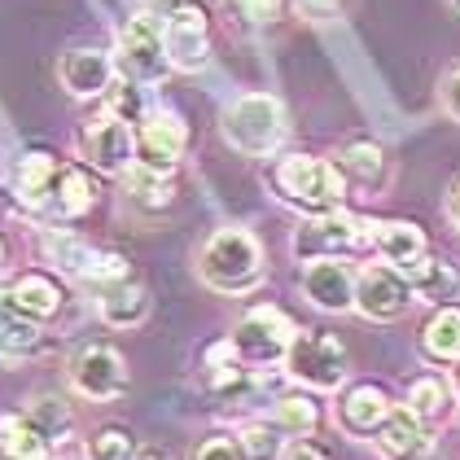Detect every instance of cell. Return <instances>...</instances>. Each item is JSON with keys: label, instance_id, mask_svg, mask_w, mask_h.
I'll return each instance as SVG.
<instances>
[{"label": "cell", "instance_id": "17", "mask_svg": "<svg viewBox=\"0 0 460 460\" xmlns=\"http://www.w3.org/2000/svg\"><path fill=\"white\" fill-rule=\"evenodd\" d=\"M62 163L44 149H31L18 158V172H13V202L22 211H44L49 215V198H53V184H58Z\"/></svg>", "mask_w": 460, "mask_h": 460}, {"label": "cell", "instance_id": "11", "mask_svg": "<svg viewBox=\"0 0 460 460\" xmlns=\"http://www.w3.org/2000/svg\"><path fill=\"white\" fill-rule=\"evenodd\" d=\"M163 44H167V58H172V71L180 75H198L207 71L211 62V27H207V13L198 0L180 4L163 18Z\"/></svg>", "mask_w": 460, "mask_h": 460}, {"label": "cell", "instance_id": "20", "mask_svg": "<svg viewBox=\"0 0 460 460\" xmlns=\"http://www.w3.org/2000/svg\"><path fill=\"white\" fill-rule=\"evenodd\" d=\"M373 250L386 259L390 268H412L421 254H429V237H425L421 224H412V219H382L377 228H373Z\"/></svg>", "mask_w": 460, "mask_h": 460}, {"label": "cell", "instance_id": "26", "mask_svg": "<svg viewBox=\"0 0 460 460\" xmlns=\"http://www.w3.org/2000/svg\"><path fill=\"white\" fill-rule=\"evenodd\" d=\"M338 167L351 184H364V189H382L386 180V149L373 141V137H355L338 149Z\"/></svg>", "mask_w": 460, "mask_h": 460}, {"label": "cell", "instance_id": "9", "mask_svg": "<svg viewBox=\"0 0 460 460\" xmlns=\"http://www.w3.org/2000/svg\"><path fill=\"white\" fill-rule=\"evenodd\" d=\"M417 303V289L412 281L390 268V263H368L359 277H355V312L373 324H386V320L408 316V307Z\"/></svg>", "mask_w": 460, "mask_h": 460}, {"label": "cell", "instance_id": "45", "mask_svg": "<svg viewBox=\"0 0 460 460\" xmlns=\"http://www.w3.org/2000/svg\"><path fill=\"white\" fill-rule=\"evenodd\" d=\"M456 425H460V412H456Z\"/></svg>", "mask_w": 460, "mask_h": 460}, {"label": "cell", "instance_id": "33", "mask_svg": "<svg viewBox=\"0 0 460 460\" xmlns=\"http://www.w3.org/2000/svg\"><path fill=\"white\" fill-rule=\"evenodd\" d=\"M88 460H137L141 456V443L128 425H102L93 438H88Z\"/></svg>", "mask_w": 460, "mask_h": 460}, {"label": "cell", "instance_id": "18", "mask_svg": "<svg viewBox=\"0 0 460 460\" xmlns=\"http://www.w3.org/2000/svg\"><path fill=\"white\" fill-rule=\"evenodd\" d=\"M40 250H44V259L58 272H66L75 281H88L93 268H97V259H102V250L93 246L88 237L71 233V228H40Z\"/></svg>", "mask_w": 460, "mask_h": 460}, {"label": "cell", "instance_id": "28", "mask_svg": "<svg viewBox=\"0 0 460 460\" xmlns=\"http://www.w3.org/2000/svg\"><path fill=\"white\" fill-rule=\"evenodd\" d=\"M44 347V329L0 294V359H27Z\"/></svg>", "mask_w": 460, "mask_h": 460}, {"label": "cell", "instance_id": "6", "mask_svg": "<svg viewBox=\"0 0 460 460\" xmlns=\"http://www.w3.org/2000/svg\"><path fill=\"white\" fill-rule=\"evenodd\" d=\"M114 66H119V75L137 79L145 88H158V84L172 75V58H167V44H163V13L141 9V13H132V18L119 27Z\"/></svg>", "mask_w": 460, "mask_h": 460}, {"label": "cell", "instance_id": "37", "mask_svg": "<svg viewBox=\"0 0 460 460\" xmlns=\"http://www.w3.org/2000/svg\"><path fill=\"white\" fill-rule=\"evenodd\" d=\"M237 4H242V18H250L254 27H272L285 13V0H237Z\"/></svg>", "mask_w": 460, "mask_h": 460}, {"label": "cell", "instance_id": "3", "mask_svg": "<svg viewBox=\"0 0 460 460\" xmlns=\"http://www.w3.org/2000/svg\"><path fill=\"white\" fill-rule=\"evenodd\" d=\"M219 132L242 158H272L289 137L285 106L272 93H242L219 114Z\"/></svg>", "mask_w": 460, "mask_h": 460}, {"label": "cell", "instance_id": "7", "mask_svg": "<svg viewBox=\"0 0 460 460\" xmlns=\"http://www.w3.org/2000/svg\"><path fill=\"white\" fill-rule=\"evenodd\" d=\"M294 333H298V324L285 316L281 307L259 303V307L242 312V320L233 324L228 338H233L237 355L246 359L250 368H263V364H281L285 351H289V342H294Z\"/></svg>", "mask_w": 460, "mask_h": 460}, {"label": "cell", "instance_id": "19", "mask_svg": "<svg viewBox=\"0 0 460 460\" xmlns=\"http://www.w3.org/2000/svg\"><path fill=\"white\" fill-rule=\"evenodd\" d=\"M97 316L106 320L110 329H137L149 320V289L132 277L97 289Z\"/></svg>", "mask_w": 460, "mask_h": 460}, {"label": "cell", "instance_id": "32", "mask_svg": "<svg viewBox=\"0 0 460 460\" xmlns=\"http://www.w3.org/2000/svg\"><path fill=\"white\" fill-rule=\"evenodd\" d=\"M102 110L114 114V119H123V123H141L145 114H149V97H145V84L137 79H128V75H114V84L106 88V97H102Z\"/></svg>", "mask_w": 460, "mask_h": 460}, {"label": "cell", "instance_id": "29", "mask_svg": "<svg viewBox=\"0 0 460 460\" xmlns=\"http://www.w3.org/2000/svg\"><path fill=\"white\" fill-rule=\"evenodd\" d=\"M272 421L294 438H312L320 429V403L312 399V390H289L272 403Z\"/></svg>", "mask_w": 460, "mask_h": 460}, {"label": "cell", "instance_id": "41", "mask_svg": "<svg viewBox=\"0 0 460 460\" xmlns=\"http://www.w3.org/2000/svg\"><path fill=\"white\" fill-rule=\"evenodd\" d=\"M447 219L460 228V180L452 184V193H447Z\"/></svg>", "mask_w": 460, "mask_h": 460}, {"label": "cell", "instance_id": "1", "mask_svg": "<svg viewBox=\"0 0 460 460\" xmlns=\"http://www.w3.org/2000/svg\"><path fill=\"white\" fill-rule=\"evenodd\" d=\"M198 277L215 294H254L263 285V246L254 242V233L224 224L198 246Z\"/></svg>", "mask_w": 460, "mask_h": 460}, {"label": "cell", "instance_id": "40", "mask_svg": "<svg viewBox=\"0 0 460 460\" xmlns=\"http://www.w3.org/2000/svg\"><path fill=\"white\" fill-rule=\"evenodd\" d=\"M298 9H303V13H312V18H324V13H338V9H342V0H298Z\"/></svg>", "mask_w": 460, "mask_h": 460}, {"label": "cell", "instance_id": "5", "mask_svg": "<svg viewBox=\"0 0 460 460\" xmlns=\"http://www.w3.org/2000/svg\"><path fill=\"white\" fill-rule=\"evenodd\" d=\"M373 219L364 215H351L347 207L324 215H307L294 233V259L312 263V259H347V254H359V250H373Z\"/></svg>", "mask_w": 460, "mask_h": 460}, {"label": "cell", "instance_id": "42", "mask_svg": "<svg viewBox=\"0 0 460 460\" xmlns=\"http://www.w3.org/2000/svg\"><path fill=\"white\" fill-rule=\"evenodd\" d=\"M447 386H452V399L460 403V359H452V364H447Z\"/></svg>", "mask_w": 460, "mask_h": 460}, {"label": "cell", "instance_id": "39", "mask_svg": "<svg viewBox=\"0 0 460 460\" xmlns=\"http://www.w3.org/2000/svg\"><path fill=\"white\" fill-rule=\"evenodd\" d=\"M281 460H329V456L320 452V447L312 443V438H294V443H285Z\"/></svg>", "mask_w": 460, "mask_h": 460}, {"label": "cell", "instance_id": "38", "mask_svg": "<svg viewBox=\"0 0 460 460\" xmlns=\"http://www.w3.org/2000/svg\"><path fill=\"white\" fill-rule=\"evenodd\" d=\"M438 102H443V114L460 123V66L443 75V84H438Z\"/></svg>", "mask_w": 460, "mask_h": 460}, {"label": "cell", "instance_id": "13", "mask_svg": "<svg viewBox=\"0 0 460 460\" xmlns=\"http://www.w3.org/2000/svg\"><path fill=\"white\" fill-rule=\"evenodd\" d=\"M382 460H443V447L434 438V425H425L408 403H394L390 408L386 425L373 434Z\"/></svg>", "mask_w": 460, "mask_h": 460}, {"label": "cell", "instance_id": "43", "mask_svg": "<svg viewBox=\"0 0 460 460\" xmlns=\"http://www.w3.org/2000/svg\"><path fill=\"white\" fill-rule=\"evenodd\" d=\"M0 272H4V242H0Z\"/></svg>", "mask_w": 460, "mask_h": 460}, {"label": "cell", "instance_id": "14", "mask_svg": "<svg viewBox=\"0 0 460 460\" xmlns=\"http://www.w3.org/2000/svg\"><path fill=\"white\" fill-rule=\"evenodd\" d=\"M355 272L347 259H312L303 263V294L316 312H329V316H342V312H355Z\"/></svg>", "mask_w": 460, "mask_h": 460}, {"label": "cell", "instance_id": "44", "mask_svg": "<svg viewBox=\"0 0 460 460\" xmlns=\"http://www.w3.org/2000/svg\"><path fill=\"white\" fill-rule=\"evenodd\" d=\"M452 9H456V13H460V0H452Z\"/></svg>", "mask_w": 460, "mask_h": 460}, {"label": "cell", "instance_id": "8", "mask_svg": "<svg viewBox=\"0 0 460 460\" xmlns=\"http://www.w3.org/2000/svg\"><path fill=\"white\" fill-rule=\"evenodd\" d=\"M75 149H79V163L84 167H93L102 176H123L137 163V128L102 110L97 119H88L79 128Z\"/></svg>", "mask_w": 460, "mask_h": 460}, {"label": "cell", "instance_id": "12", "mask_svg": "<svg viewBox=\"0 0 460 460\" xmlns=\"http://www.w3.org/2000/svg\"><path fill=\"white\" fill-rule=\"evenodd\" d=\"M184 149H189V123L176 110H149L137 123V163L149 172L176 176Z\"/></svg>", "mask_w": 460, "mask_h": 460}, {"label": "cell", "instance_id": "15", "mask_svg": "<svg viewBox=\"0 0 460 460\" xmlns=\"http://www.w3.org/2000/svg\"><path fill=\"white\" fill-rule=\"evenodd\" d=\"M114 53L106 49H71V53H62V62H58V79H62V88L79 97V102H102L106 97V88L114 84Z\"/></svg>", "mask_w": 460, "mask_h": 460}, {"label": "cell", "instance_id": "27", "mask_svg": "<svg viewBox=\"0 0 460 460\" xmlns=\"http://www.w3.org/2000/svg\"><path fill=\"white\" fill-rule=\"evenodd\" d=\"M123 189H128V202H132L141 215H163L172 202H176V184H172V176L149 172L141 163H132V167L123 172Z\"/></svg>", "mask_w": 460, "mask_h": 460}, {"label": "cell", "instance_id": "34", "mask_svg": "<svg viewBox=\"0 0 460 460\" xmlns=\"http://www.w3.org/2000/svg\"><path fill=\"white\" fill-rule=\"evenodd\" d=\"M285 429L277 421H250L237 429V438H242V452H246V460H281L285 452Z\"/></svg>", "mask_w": 460, "mask_h": 460}, {"label": "cell", "instance_id": "23", "mask_svg": "<svg viewBox=\"0 0 460 460\" xmlns=\"http://www.w3.org/2000/svg\"><path fill=\"white\" fill-rule=\"evenodd\" d=\"M403 277L412 281L417 289V298L421 303H434V307H443V303H452L460 294V272L456 263H447V259H434V254H421L412 268H403Z\"/></svg>", "mask_w": 460, "mask_h": 460}, {"label": "cell", "instance_id": "31", "mask_svg": "<svg viewBox=\"0 0 460 460\" xmlns=\"http://www.w3.org/2000/svg\"><path fill=\"white\" fill-rule=\"evenodd\" d=\"M425 425H438L447 417V408H452V386L443 382V377H434V373H425L417 377L412 386H408V399H403Z\"/></svg>", "mask_w": 460, "mask_h": 460}, {"label": "cell", "instance_id": "36", "mask_svg": "<svg viewBox=\"0 0 460 460\" xmlns=\"http://www.w3.org/2000/svg\"><path fill=\"white\" fill-rule=\"evenodd\" d=\"M123 277H132V268H128V259L123 254H114V250H102V259H97V268H93V277H88V285H114L123 281Z\"/></svg>", "mask_w": 460, "mask_h": 460}, {"label": "cell", "instance_id": "25", "mask_svg": "<svg viewBox=\"0 0 460 460\" xmlns=\"http://www.w3.org/2000/svg\"><path fill=\"white\" fill-rule=\"evenodd\" d=\"M53 443L40 434L27 412H0V460H49Z\"/></svg>", "mask_w": 460, "mask_h": 460}, {"label": "cell", "instance_id": "10", "mask_svg": "<svg viewBox=\"0 0 460 460\" xmlns=\"http://www.w3.org/2000/svg\"><path fill=\"white\" fill-rule=\"evenodd\" d=\"M66 377H71V386L79 390L84 399H93V403H110V399L128 394V386H132L123 355L114 351V347H106V342L79 347V351L71 355V364H66Z\"/></svg>", "mask_w": 460, "mask_h": 460}, {"label": "cell", "instance_id": "16", "mask_svg": "<svg viewBox=\"0 0 460 460\" xmlns=\"http://www.w3.org/2000/svg\"><path fill=\"white\" fill-rule=\"evenodd\" d=\"M390 408H394V399L382 386H373V382L347 386L338 394V429L351 438H373L386 425Z\"/></svg>", "mask_w": 460, "mask_h": 460}, {"label": "cell", "instance_id": "30", "mask_svg": "<svg viewBox=\"0 0 460 460\" xmlns=\"http://www.w3.org/2000/svg\"><path fill=\"white\" fill-rule=\"evenodd\" d=\"M27 417H31V425H36L53 447L71 443L75 412H71V403H66L62 394H36V399H31V408H27Z\"/></svg>", "mask_w": 460, "mask_h": 460}, {"label": "cell", "instance_id": "2", "mask_svg": "<svg viewBox=\"0 0 460 460\" xmlns=\"http://www.w3.org/2000/svg\"><path fill=\"white\" fill-rule=\"evenodd\" d=\"M268 184H272V193L281 198L285 207H294L303 215H324V211H338L347 202V184L351 180L342 176V167L329 163V158L285 154V158L272 163Z\"/></svg>", "mask_w": 460, "mask_h": 460}, {"label": "cell", "instance_id": "24", "mask_svg": "<svg viewBox=\"0 0 460 460\" xmlns=\"http://www.w3.org/2000/svg\"><path fill=\"white\" fill-rule=\"evenodd\" d=\"M421 355L429 364H452L460 359V307L443 303L421 324Z\"/></svg>", "mask_w": 460, "mask_h": 460}, {"label": "cell", "instance_id": "21", "mask_svg": "<svg viewBox=\"0 0 460 460\" xmlns=\"http://www.w3.org/2000/svg\"><path fill=\"white\" fill-rule=\"evenodd\" d=\"M4 298L27 320H36V324H49V320L62 312V303H66L62 285L53 281V277H44V272H22L18 281L4 289Z\"/></svg>", "mask_w": 460, "mask_h": 460}, {"label": "cell", "instance_id": "35", "mask_svg": "<svg viewBox=\"0 0 460 460\" xmlns=\"http://www.w3.org/2000/svg\"><path fill=\"white\" fill-rule=\"evenodd\" d=\"M189 460H246V452H242V438L237 434H211V438H202L193 447Z\"/></svg>", "mask_w": 460, "mask_h": 460}, {"label": "cell", "instance_id": "4", "mask_svg": "<svg viewBox=\"0 0 460 460\" xmlns=\"http://www.w3.org/2000/svg\"><path fill=\"white\" fill-rule=\"evenodd\" d=\"M281 368L285 377L303 390H342L347 373H351V355L324 329H298L281 359Z\"/></svg>", "mask_w": 460, "mask_h": 460}, {"label": "cell", "instance_id": "22", "mask_svg": "<svg viewBox=\"0 0 460 460\" xmlns=\"http://www.w3.org/2000/svg\"><path fill=\"white\" fill-rule=\"evenodd\" d=\"M93 207H97V184H93V176L84 167H75V163H62L58 184H53V198H49V215L62 219V224H71V219H84Z\"/></svg>", "mask_w": 460, "mask_h": 460}]
</instances>
